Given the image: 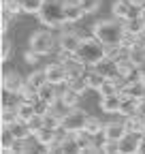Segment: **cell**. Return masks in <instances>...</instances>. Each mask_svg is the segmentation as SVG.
<instances>
[{
    "label": "cell",
    "instance_id": "14",
    "mask_svg": "<svg viewBox=\"0 0 145 154\" xmlns=\"http://www.w3.org/2000/svg\"><path fill=\"white\" fill-rule=\"evenodd\" d=\"M126 126H128V133L141 137V135H145V116L143 113L128 116V118H126Z\"/></svg>",
    "mask_w": 145,
    "mask_h": 154
},
{
    "label": "cell",
    "instance_id": "20",
    "mask_svg": "<svg viewBox=\"0 0 145 154\" xmlns=\"http://www.w3.org/2000/svg\"><path fill=\"white\" fill-rule=\"evenodd\" d=\"M111 11H113V17H117V19H128L130 11H132V5H130V0H115Z\"/></svg>",
    "mask_w": 145,
    "mask_h": 154
},
{
    "label": "cell",
    "instance_id": "23",
    "mask_svg": "<svg viewBox=\"0 0 145 154\" xmlns=\"http://www.w3.org/2000/svg\"><path fill=\"white\" fill-rule=\"evenodd\" d=\"M17 120H19V118H17V107L2 105V109H0V126H11Z\"/></svg>",
    "mask_w": 145,
    "mask_h": 154
},
{
    "label": "cell",
    "instance_id": "28",
    "mask_svg": "<svg viewBox=\"0 0 145 154\" xmlns=\"http://www.w3.org/2000/svg\"><path fill=\"white\" fill-rule=\"evenodd\" d=\"M79 96H81V92H77L75 88H70V86H68V90H66V92L60 96V99H62V101H64L68 107H77V101H79Z\"/></svg>",
    "mask_w": 145,
    "mask_h": 154
},
{
    "label": "cell",
    "instance_id": "11",
    "mask_svg": "<svg viewBox=\"0 0 145 154\" xmlns=\"http://www.w3.org/2000/svg\"><path fill=\"white\" fill-rule=\"evenodd\" d=\"M39 101H41V105H45V107L56 105V103L60 101V94L56 92V86H53V84H45L43 88H39Z\"/></svg>",
    "mask_w": 145,
    "mask_h": 154
},
{
    "label": "cell",
    "instance_id": "33",
    "mask_svg": "<svg viewBox=\"0 0 145 154\" xmlns=\"http://www.w3.org/2000/svg\"><path fill=\"white\" fill-rule=\"evenodd\" d=\"M9 54H11V43H9L7 38L2 36V47H0V60L7 62V60H9Z\"/></svg>",
    "mask_w": 145,
    "mask_h": 154
},
{
    "label": "cell",
    "instance_id": "8",
    "mask_svg": "<svg viewBox=\"0 0 145 154\" xmlns=\"http://www.w3.org/2000/svg\"><path fill=\"white\" fill-rule=\"evenodd\" d=\"M105 135L107 139H113V141H122L126 135H128V126H126V120H111V122H105Z\"/></svg>",
    "mask_w": 145,
    "mask_h": 154
},
{
    "label": "cell",
    "instance_id": "22",
    "mask_svg": "<svg viewBox=\"0 0 145 154\" xmlns=\"http://www.w3.org/2000/svg\"><path fill=\"white\" fill-rule=\"evenodd\" d=\"M0 135H2V141H0V150L2 152H13V146L17 143L15 135L11 133L9 126H0Z\"/></svg>",
    "mask_w": 145,
    "mask_h": 154
},
{
    "label": "cell",
    "instance_id": "13",
    "mask_svg": "<svg viewBox=\"0 0 145 154\" xmlns=\"http://www.w3.org/2000/svg\"><path fill=\"white\" fill-rule=\"evenodd\" d=\"M83 15H85V11L79 5V0H77V2H64V19H66V24L79 22Z\"/></svg>",
    "mask_w": 145,
    "mask_h": 154
},
{
    "label": "cell",
    "instance_id": "24",
    "mask_svg": "<svg viewBox=\"0 0 145 154\" xmlns=\"http://www.w3.org/2000/svg\"><path fill=\"white\" fill-rule=\"evenodd\" d=\"M98 92H100V96H109V94H117V92H122V86L117 84V79L113 75H109L107 79H105V84L98 88Z\"/></svg>",
    "mask_w": 145,
    "mask_h": 154
},
{
    "label": "cell",
    "instance_id": "12",
    "mask_svg": "<svg viewBox=\"0 0 145 154\" xmlns=\"http://www.w3.org/2000/svg\"><path fill=\"white\" fill-rule=\"evenodd\" d=\"M122 99H124L122 92L109 94V96H100V109L107 111V113H117L120 111V105H122Z\"/></svg>",
    "mask_w": 145,
    "mask_h": 154
},
{
    "label": "cell",
    "instance_id": "18",
    "mask_svg": "<svg viewBox=\"0 0 145 154\" xmlns=\"http://www.w3.org/2000/svg\"><path fill=\"white\" fill-rule=\"evenodd\" d=\"M139 105H141L139 99H132V96H124L117 113L124 116V118H128V116H135V113H139Z\"/></svg>",
    "mask_w": 145,
    "mask_h": 154
},
{
    "label": "cell",
    "instance_id": "16",
    "mask_svg": "<svg viewBox=\"0 0 145 154\" xmlns=\"http://www.w3.org/2000/svg\"><path fill=\"white\" fill-rule=\"evenodd\" d=\"M124 26H126V32L132 34V36H141L145 32V22H143L141 15H135V17L124 19Z\"/></svg>",
    "mask_w": 145,
    "mask_h": 154
},
{
    "label": "cell",
    "instance_id": "3",
    "mask_svg": "<svg viewBox=\"0 0 145 154\" xmlns=\"http://www.w3.org/2000/svg\"><path fill=\"white\" fill-rule=\"evenodd\" d=\"M39 15V22L47 28H60L66 24L64 19V2L62 0H43L41 11L36 13Z\"/></svg>",
    "mask_w": 145,
    "mask_h": 154
},
{
    "label": "cell",
    "instance_id": "21",
    "mask_svg": "<svg viewBox=\"0 0 145 154\" xmlns=\"http://www.w3.org/2000/svg\"><path fill=\"white\" fill-rule=\"evenodd\" d=\"M9 128H11V133L15 135V139H17V141H26V139L30 137V135H32V131H30L28 122H22V120L13 122Z\"/></svg>",
    "mask_w": 145,
    "mask_h": 154
},
{
    "label": "cell",
    "instance_id": "17",
    "mask_svg": "<svg viewBox=\"0 0 145 154\" xmlns=\"http://www.w3.org/2000/svg\"><path fill=\"white\" fill-rule=\"evenodd\" d=\"M85 77V84H87V88H92V90H98L102 84H105V79H107V73H102V71H98L96 66L92 69V71H90V73H85L83 75Z\"/></svg>",
    "mask_w": 145,
    "mask_h": 154
},
{
    "label": "cell",
    "instance_id": "19",
    "mask_svg": "<svg viewBox=\"0 0 145 154\" xmlns=\"http://www.w3.org/2000/svg\"><path fill=\"white\" fill-rule=\"evenodd\" d=\"M36 113H39V109H36L34 103H26V101H22L19 105H17V118H19L22 122H30Z\"/></svg>",
    "mask_w": 145,
    "mask_h": 154
},
{
    "label": "cell",
    "instance_id": "31",
    "mask_svg": "<svg viewBox=\"0 0 145 154\" xmlns=\"http://www.w3.org/2000/svg\"><path fill=\"white\" fill-rule=\"evenodd\" d=\"M79 5L83 7V11H85V15H87V13H94V11H98V7H100V0H79Z\"/></svg>",
    "mask_w": 145,
    "mask_h": 154
},
{
    "label": "cell",
    "instance_id": "15",
    "mask_svg": "<svg viewBox=\"0 0 145 154\" xmlns=\"http://www.w3.org/2000/svg\"><path fill=\"white\" fill-rule=\"evenodd\" d=\"M58 131H60V128H49V126H41L39 131L34 133V139L39 141L41 146H49V143H53V141H56V137H58Z\"/></svg>",
    "mask_w": 145,
    "mask_h": 154
},
{
    "label": "cell",
    "instance_id": "30",
    "mask_svg": "<svg viewBox=\"0 0 145 154\" xmlns=\"http://www.w3.org/2000/svg\"><path fill=\"white\" fill-rule=\"evenodd\" d=\"M28 126H30V131H32V135H34L41 126H45V113H36L34 118L28 122Z\"/></svg>",
    "mask_w": 145,
    "mask_h": 154
},
{
    "label": "cell",
    "instance_id": "29",
    "mask_svg": "<svg viewBox=\"0 0 145 154\" xmlns=\"http://www.w3.org/2000/svg\"><path fill=\"white\" fill-rule=\"evenodd\" d=\"M22 2V9H24V13H39L41 11V5H43V0H19Z\"/></svg>",
    "mask_w": 145,
    "mask_h": 154
},
{
    "label": "cell",
    "instance_id": "10",
    "mask_svg": "<svg viewBox=\"0 0 145 154\" xmlns=\"http://www.w3.org/2000/svg\"><path fill=\"white\" fill-rule=\"evenodd\" d=\"M122 94L143 101V99H145V79H139V82H126V84L122 86Z\"/></svg>",
    "mask_w": 145,
    "mask_h": 154
},
{
    "label": "cell",
    "instance_id": "1",
    "mask_svg": "<svg viewBox=\"0 0 145 154\" xmlns=\"http://www.w3.org/2000/svg\"><path fill=\"white\" fill-rule=\"evenodd\" d=\"M109 47L105 43H100L96 36H83V41L79 45V49L72 54V60L79 66H100L107 58H109Z\"/></svg>",
    "mask_w": 145,
    "mask_h": 154
},
{
    "label": "cell",
    "instance_id": "6",
    "mask_svg": "<svg viewBox=\"0 0 145 154\" xmlns=\"http://www.w3.org/2000/svg\"><path fill=\"white\" fill-rule=\"evenodd\" d=\"M81 41H83V36H81V34H77V32L68 30V32H62V34H60V38H58V45H60L62 54L72 56V54H75V51L79 49Z\"/></svg>",
    "mask_w": 145,
    "mask_h": 154
},
{
    "label": "cell",
    "instance_id": "7",
    "mask_svg": "<svg viewBox=\"0 0 145 154\" xmlns=\"http://www.w3.org/2000/svg\"><path fill=\"white\" fill-rule=\"evenodd\" d=\"M45 71H47V79H49V84H53V86L68 84V69H66L62 62H53V64H49Z\"/></svg>",
    "mask_w": 145,
    "mask_h": 154
},
{
    "label": "cell",
    "instance_id": "9",
    "mask_svg": "<svg viewBox=\"0 0 145 154\" xmlns=\"http://www.w3.org/2000/svg\"><path fill=\"white\" fill-rule=\"evenodd\" d=\"M24 79H22V75L19 73H15V71H7L2 73V90H9V92H15V94H19V90L24 88Z\"/></svg>",
    "mask_w": 145,
    "mask_h": 154
},
{
    "label": "cell",
    "instance_id": "2",
    "mask_svg": "<svg viewBox=\"0 0 145 154\" xmlns=\"http://www.w3.org/2000/svg\"><path fill=\"white\" fill-rule=\"evenodd\" d=\"M92 36H96L100 43H105L109 49H115L122 45L126 36V26L124 19H100L92 26Z\"/></svg>",
    "mask_w": 145,
    "mask_h": 154
},
{
    "label": "cell",
    "instance_id": "32",
    "mask_svg": "<svg viewBox=\"0 0 145 154\" xmlns=\"http://www.w3.org/2000/svg\"><path fill=\"white\" fill-rule=\"evenodd\" d=\"M102 152H105V154H117V152H122V148H120V141L107 139V141H105V146H102Z\"/></svg>",
    "mask_w": 145,
    "mask_h": 154
},
{
    "label": "cell",
    "instance_id": "37",
    "mask_svg": "<svg viewBox=\"0 0 145 154\" xmlns=\"http://www.w3.org/2000/svg\"><path fill=\"white\" fill-rule=\"evenodd\" d=\"M141 17H143V22H145V7H143V11H141Z\"/></svg>",
    "mask_w": 145,
    "mask_h": 154
},
{
    "label": "cell",
    "instance_id": "5",
    "mask_svg": "<svg viewBox=\"0 0 145 154\" xmlns=\"http://www.w3.org/2000/svg\"><path fill=\"white\" fill-rule=\"evenodd\" d=\"M53 45H56V38L51 36L49 30H39L30 36V49H34L36 54L47 56L53 51Z\"/></svg>",
    "mask_w": 145,
    "mask_h": 154
},
{
    "label": "cell",
    "instance_id": "36",
    "mask_svg": "<svg viewBox=\"0 0 145 154\" xmlns=\"http://www.w3.org/2000/svg\"><path fill=\"white\" fill-rule=\"evenodd\" d=\"M137 69H139V73H141V77H143V79H145V58H143V60H141V62H137Z\"/></svg>",
    "mask_w": 145,
    "mask_h": 154
},
{
    "label": "cell",
    "instance_id": "34",
    "mask_svg": "<svg viewBox=\"0 0 145 154\" xmlns=\"http://www.w3.org/2000/svg\"><path fill=\"white\" fill-rule=\"evenodd\" d=\"M39 56H41V54H36L34 49H30V47H28V51L24 54V60H26L28 64H36V62H39Z\"/></svg>",
    "mask_w": 145,
    "mask_h": 154
},
{
    "label": "cell",
    "instance_id": "27",
    "mask_svg": "<svg viewBox=\"0 0 145 154\" xmlns=\"http://www.w3.org/2000/svg\"><path fill=\"white\" fill-rule=\"evenodd\" d=\"M85 133H90L94 137V135H98V133H102L105 131V122H100L98 118H92V116H90L87 118V122H85V128H83Z\"/></svg>",
    "mask_w": 145,
    "mask_h": 154
},
{
    "label": "cell",
    "instance_id": "35",
    "mask_svg": "<svg viewBox=\"0 0 145 154\" xmlns=\"http://www.w3.org/2000/svg\"><path fill=\"white\" fill-rule=\"evenodd\" d=\"M139 154H145V135H141L139 137V150H137Z\"/></svg>",
    "mask_w": 145,
    "mask_h": 154
},
{
    "label": "cell",
    "instance_id": "25",
    "mask_svg": "<svg viewBox=\"0 0 145 154\" xmlns=\"http://www.w3.org/2000/svg\"><path fill=\"white\" fill-rule=\"evenodd\" d=\"M19 96H22V101H26V103H34V105L41 103V101H39V90H36L34 86H30L28 82H26L24 88L19 90Z\"/></svg>",
    "mask_w": 145,
    "mask_h": 154
},
{
    "label": "cell",
    "instance_id": "26",
    "mask_svg": "<svg viewBox=\"0 0 145 154\" xmlns=\"http://www.w3.org/2000/svg\"><path fill=\"white\" fill-rule=\"evenodd\" d=\"M30 86H34L36 90L39 88H43L45 84H49V79H47V71L43 69V71H34L32 75H28V79H26Z\"/></svg>",
    "mask_w": 145,
    "mask_h": 154
},
{
    "label": "cell",
    "instance_id": "4",
    "mask_svg": "<svg viewBox=\"0 0 145 154\" xmlns=\"http://www.w3.org/2000/svg\"><path fill=\"white\" fill-rule=\"evenodd\" d=\"M87 118H90V116H87L83 109L70 107V111L62 118V131H66V133H70V135H72V133H79V131L85 128Z\"/></svg>",
    "mask_w": 145,
    "mask_h": 154
}]
</instances>
